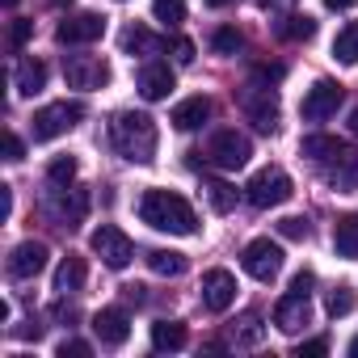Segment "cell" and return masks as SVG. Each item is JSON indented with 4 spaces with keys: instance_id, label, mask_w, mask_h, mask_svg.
Segmentation results:
<instances>
[{
    "instance_id": "obj_26",
    "label": "cell",
    "mask_w": 358,
    "mask_h": 358,
    "mask_svg": "<svg viewBox=\"0 0 358 358\" xmlns=\"http://www.w3.org/2000/svg\"><path fill=\"white\" fill-rule=\"evenodd\" d=\"M274 34L287 38V43H308V38H316V17H308V13H291V17H282V22L274 26Z\"/></svg>"
},
{
    "instance_id": "obj_31",
    "label": "cell",
    "mask_w": 358,
    "mask_h": 358,
    "mask_svg": "<svg viewBox=\"0 0 358 358\" xmlns=\"http://www.w3.org/2000/svg\"><path fill=\"white\" fill-rule=\"evenodd\" d=\"M47 182L51 186H72L76 182V156H55L47 164Z\"/></svg>"
},
{
    "instance_id": "obj_47",
    "label": "cell",
    "mask_w": 358,
    "mask_h": 358,
    "mask_svg": "<svg viewBox=\"0 0 358 358\" xmlns=\"http://www.w3.org/2000/svg\"><path fill=\"white\" fill-rule=\"evenodd\" d=\"M203 5H211V9H228L232 0H203Z\"/></svg>"
},
{
    "instance_id": "obj_24",
    "label": "cell",
    "mask_w": 358,
    "mask_h": 358,
    "mask_svg": "<svg viewBox=\"0 0 358 358\" xmlns=\"http://www.w3.org/2000/svg\"><path fill=\"white\" fill-rule=\"evenodd\" d=\"M358 308V291L350 287V282H333L329 291H324V312L333 316V320H341V316H350Z\"/></svg>"
},
{
    "instance_id": "obj_50",
    "label": "cell",
    "mask_w": 358,
    "mask_h": 358,
    "mask_svg": "<svg viewBox=\"0 0 358 358\" xmlns=\"http://www.w3.org/2000/svg\"><path fill=\"white\" fill-rule=\"evenodd\" d=\"M55 5H64V0H55ZM68 5H72V0H68Z\"/></svg>"
},
{
    "instance_id": "obj_48",
    "label": "cell",
    "mask_w": 358,
    "mask_h": 358,
    "mask_svg": "<svg viewBox=\"0 0 358 358\" xmlns=\"http://www.w3.org/2000/svg\"><path fill=\"white\" fill-rule=\"evenodd\" d=\"M350 354H358V337H354V341H350Z\"/></svg>"
},
{
    "instance_id": "obj_17",
    "label": "cell",
    "mask_w": 358,
    "mask_h": 358,
    "mask_svg": "<svg viewBox=\"0 0 358 358\" xmlns=\"http://www.w3.org/2000/svg\"><path fill=\"white\" fill-rule=\"evenodd\" d=\"M274 324H278L282 333H299V329H308V324H312V303H308V295L287 291V295L274 303Z\"/></svg>"
},
{
    "instance_id": "obj_8",
    "label": "cell",
    "mask_w": 358,
    "mask_h": 358,
    "mask_svg": "<svg viewBox=\"0 0 358 358\" xmlns=\"http://www.w3.org/2000/svg\"><path fill=\"white\" fill-rule=\"evenodd\" d=\"M241 266H245V274H249V278L270 282V278H278V270H282V249H278L270 236H257V241H249V245H245Z\"/></svg>"
},
{
    "instance_id": "obj_33",
    "label": "cell",
    "mask_w": 358,
    "mask_h": 358,
    "mask_svg": "<svg viewBox=\"0 0 358 358\" xmlns=\"http://www.w3.org/2000/svg\"><path fill=\"white\" fill-rule=\"evenodd\" d=\"M211 47H215V55H236V51L245 47V38H241V30H232V26H220V30L211 34Z\"/></svg>"
},
{
    "instance_id": "obj_12",
    "label": "cell",
    "mask_w": 358,
    "mask_h": 358,
    "mask_svg": "<svg viewBox=\"0 0 358 358\" xmlns=\"http://www.w3.org/2000/svg\"><path fill=\"white\" fill-rule=\"evenodd\" d=\"M341 97H345V89H341L337 80H316V85L303 93V106H299V114H303L308 122H324V118H333V114H337Z\"/></svg>"
},
{
    "instance_id": "obj_45",
    "label": "cell",
    "mask_w": 358,
    "mask_h": 358,
    "mask_svg": "<svg viewBox=\"0 0 358 358\" xmlns=\"http://www.w3.org/2000/svg\"><path fill=\"white\" fill-rule=\"evenodd\" d=\"M350 135H358V106L350 110Z\"/></svg>"
},
{
    "instance_id": "obj_32",
    "label": "cell",
    "mask_w": 358,
    "mask_h": 358,
    "mask_svg": "<svg viewBox=\"0 0 358 358\" xmlns=\"http://www.w3.org/2000/svg\"><path fill=\"white\" fill-rule=\"evenodd\" d=\"M152 13L164 26H182L186 22V0H152Z\"/></svg>"
},
{
    "instance_id": "obj_29",
    "label": "cell",
    "mask_w": 358,
    "mask_h": 358,
    "mask_svg": "<svg viewBox=\"0 0 358 358\" xmlns=\"http://www.w3.org/2000/svg\"><path fill=\"white\" fill-rule=\"evenodd\" d=\"M203 190H207V203H211L215 215H228V211L236 207V190H232L228 182H220V177H207Z\"/></svg>"
},
{
    "instance_id": "obj_43",
    "label": "cell",
    "mask_w": 358,
    "mask_h": 358,
    "mask_svg": "<svg viewBox=\"0 0 358 358\" xmlns=\"http://www.w3.org/2000/svg\"><path fill=\"white\" fill-rule=\"evenodd\" d=\"M358 0H324V9H333V13H345V9H354Z\"/></svg>"
},
{
    "instance_id": "obj_41",
    "label": "cell",
    "mask_w": 358,
    "mask_h": 358,
    "mask_svg": "<svg viewBox=\"0 0 358 358\" xmlns=\"http://www.w3.org/2000/svg\"><path fill=\"white\" fill-rule=\"evenodd\" d=\"M22 156H26V143H22L13 131H9V135H5V160H13V164H17Z\"/></svg>"
},
{
    "instance_id": "obj_22",
    "label": "cell",
    "mask_w": 358,
    "mask_h": 358,
    "mask_svg": "<svg viewBox=\"0 0 358 358\" xmlns=\"http://www.w3.org/2000/svg\"><path fill=\"white\" fill-rule=\"evenodd\" d=\"M169 47V38H160V34H152V30H143V26H131L127 34H122V51L127 55H160Z\"/></svg>"
},
{
    "instance_id": "obj_46",
    "label": "cell",
    "mask_w": 358,
    "mask_h": 358,
    "mask_svg": "<svg viewBox=\"0 0 358 358\" xmlns=\"http://www.w3.org/2000/svg\"><path fill=\"white\" fill-rule=\"evenodd\" d=\"M262 9H278V5H287V0H257Z\"/></svg>"
},
{
    "instance_id": "obj_25",
    "label": "cell",
    "mask_w": 358,
    "mask_h": 358,
    "mask_svg": "<svg viewBox=\"0 0 358 358\" xmlns=\"http://www.w3.org/2000/svg\"><path fill=\"white\" fill-rule=\"evenodd\" d=\"M333 249H337V257H358V215H341L337 224H333Z\"/></svg>"
},
{
    "instance_id": "obj_3",
    "label": "cell",
    "mask_w": 358,
    "mask_h": 358,
    "mask_svg": "<svg viewBox=\"0 0 358 358\" xmlns=\"http://www.w3.org/2000/svg\"><path fill=\"white\" fill-rule=\"evenodd\" d=\"M291 194H295V186H291V173H287V169H278V164H266V169H257V173L249 177V186H245V203H249V207H257V211L282 207Z\"/></svg>"
},
{
    "instance_id": "obj_18",
    "label": "cell",
    "mask_w": 358,
    "mask_h": 358,
    "mask_svg": "<svg viewBox=\"0 0 358 358\" xmlns=\"http://www.w3.org/2000/svg\"><path fill=\"white\" fill-rule=\"evenodd\" d=\"M93 333H97L101 345H127V337H131V316H127L122 308H101V312L93 316Z\"/></svg>"
},
{
    "instance_id": "obj_13",
    "label": "cell",
    "mask_w": 358,
    "mask_h": 358,
    "mask_svg": "<svg viewBox=\"0 0 358 358\" xmlns=\"http://www.w3.org/2000/svg\"><path fill=\"white\" fill-rule=\"evenodd\" d=\"M299 152H303L308 160H316L320 173L333 169V164H341V160H350V156H358V152H354L345 139H337V135H308V139L299 143Z\"/></svg>"
},
{
    "instance_id": "obj_7",
    "label": "cell",
    "mask_w": 358,
    "mask_h": 358,
    "mask_svg": "<svg viewBox=\"0 0 358 358\" xmlns=\"http://www.w3.org/2000/svg\"><path fill=\"white\" fill-rule=\"evenodd\" d=\"M89 245H93V253L101 257V266H110V270H127L131 257H135L131 236H127L122 228H114V224H101V228L89 236Z\"/></svg>"
},
{
    "instance_id": "obj_35",
    "label": "cell",
    "mask_w": 358,
    "mask_h": 358,
    "mask_svg": "<svg viewBox=\"0 0 358 358\" xmlns=\"http://www.w3.org/2000/svg\"><path fill=\"white\" fill-rule=\"evenodd\" d=\"M30 38H34V22H30V17H13V26H9V47L22 51Z\"/></svg>"
},
{
    "instance_id": "obj_1",
    "label": "cell",
    "mask_w": 358,
    "mask_h": 358,
    "mask_svg": "<svg viewBox=\"0 0 358 358\" xmlns=\"http://www.w3.org/2000/svg\"><path fill=\"white\" fill-rule=\"evenodd\" d=\"M110 143L122 160L131 164H152L156 160V143H160V131H156V118L143 114V110H122L114 114L110 122Z\"/></svg>"
},
{
    "instance_id": "obj_30",
    "label": "cell",
    "mask_w": 358,
    "mask_h": 358,
    "mask_svg": "<svg viewBox=\"0 0 358 358\" xmlns=\"http://www.w3.org/2000/svg\"><path fill=\"white\" fill-rule=\"evenodd\" d=\"M333 59L337 64H358V22L341 26L337 38H333Z\"/></svg>"
},
{
    "instance_id": "obj_10",
    "label": "cell",
    "mask_w": 358,
    "mask_h": 358,
    "mask_svg": "<svg viewBox=\"0 0 358 358\" xmlns=\"http://www.w3.org/2000/svg\"><path fill=\"white\" fill-rule=\"evenodd\" d=\"M47 215H51L59 228H76V224L89 215V194L76 190V186H55L51 199H47Z\"/></svg>"
},
{
    "instance_id": "obj_6",
    "label": "cell",
    "mask_w": 358,
    "mask_h": 358,
    "mask_svg": "<svg viewBox=\"0 0 358 358\" xmlns=\"http://www.w3.org/2000/svg\"><path fill=\"white\" fill-rule=\"evenodd\" d=\"M207 156H211V164H215V169L236 173V169H245V164H249V156H253V139H249L245 131H236V127H224V131H215V135H211Z\"/></svg>"
},
{
    "instance_id": "obj_42",
    "label": "cell",
    "mask_w": 358,
    "mask_h": 358,
    "mask_svg": "<svg viewBox=\"0 0 358 358\" xmlns=\"http://www.w3.org/2000/svg\"><path fill=\"white\" fill-rule=\"evenodd\" d=\"M143 291H148V287H139V282H135V287H122V295H127L131 303H143V299H148Z\"/></svg>"
},
{
    "instance_id": "obj_40",
    "label": "cell",
    "mask_w": 358,
    "mask_h": 358,
    "mask_svg": "<svg viewBox=\"0 0 358 358\" xmlns=\"http://www.w3.org/2000/svg\"><path fill=\"white\" fill-rule=\"evenodd\" d=\"M295 354H299V358H316V354H329V337H312V341H303Z\"/></svg>"
},
{
    "instance_id": "obj_2",
    "label": "cell",
    "mask_w": 358,
    "mask_h": 358,
    "mask_svg": "<svg viewBox=\"0 0 358 358\" xmlns=\"http://www.w3.org/2000/svg\"><path fill=\"white\" fill-rule=\"evenodd\" d=\"M139 220L156 232H169V236H194L199 232V215L194 207L173 194V190H143L139 199Z\"/></svg>"
},
{
    "instance_id": "obj_44",
    "label": "cell",
    "mask_w": 358,
    "mask_h": 358,
    "mask_svg": "<svg viewBox=\"0 0 358 358\" xmlns=\"http://www.w3.org/2000/svg\"><path fill=\"white\" fill-rule=\"evenodd\" d=\"M0 199H5V220L13 215V186H0Z\"/></svg>"
},
{
    "instance_id": "obj_21",
    "label": "cell",
    "mask_w": 358,
    "mask_h": 358,
    "mask_svg": "<svg viewBox=\"0 0 358 358\" xmlns=\"http://www.w3.org/2000/svg\"><path fill=\"white\" fill-rule=\"evenodd\" d=\"M85 278H89V266H85V257H80V253H68V257L59 262V270H55V291H59V295H68V291H80V287H85Z\"/></svg>"
},
{
    "instance_id": "obj_11",
    "label": "cell",
    "mask_w": 358,
    "mask_h": 358,
    "mask_svg": "<svg viewBox=\"0 0 358 358\" xmlns=\"http://www.w3.org/2000/svg\"><path fill=\"white\" fill-rule=\"evenodd\" d=\"M101 34H106V17H101V13H72V17H64L59 30H55L59 47H89V43H97Z\"/></svg>"
},
{
    "instance_id": "obj_28",
    "label": "cell",
    "mask_w": 358,
    "mask_h": 358,
    "mask_svg": "<svg viewBox=\"0 0 358 358\" xmlns=\"http://www.w3.org/2000/svg\"><path fill=\"white\" fill-rule=\"evenodd\" d=\"M262 337H266V324H262L257 312H245V316L232 324V341H236V345H249V350H253V345H262Z\"/></svg>"
},
{
    "instance_id": "obj_14",
    "label": "cell",
    "mask_w": 358,
    "mask_h": 358,
    "mask_svg": "<svg viewBox=\"0 0 358 358\" xmlns=\"http://www.w3.org/2000/svg\"><path fill=\"white\" fill-rule=\"evenodd\" d=\"M203 303H207V312H228L236 303V274L232 270H207L203 274Z\"/></svg>"
},
{
    "instance_id": "obj_37",
    "label": "cell",
    "mask_w": 358,
    "mask_h": 358,
    "mask_svg": "<svg viewBox=\"0 0 358 358\" xmlns=\"http://www.w3.org/2000/svg\"><path fill=\"white\" fill-rule=\"evenodd\" d=\"M312 287H316V274H312V270H299V274L291 278L287 291H295V295H312Z\"/></svg>"
},
{
    "instance_id": "obj_9",
    "label": "cell",
    "mask_w": 358,
    "mask_h": 358,
    "mask_svg": "<svg viewBox=\"0 0 358 358\" xmlns=\"http://www.w3.org/2000/svg\"><path fill=\"white\" fill-rule=\"evenodd\" d=\"M64 80L72 89H106L110 85V64L101 55H64Z\"/></svg>"
},
{
    "instance_id": "obj_23",
    "label": "cell",
    "mask_w": 358,
    "mask_h": 358,
    "mask_svg": "<svg viewBox=\"0 0 358 358\" xmlns=\"http://www.w3.org/2000/svg\"><path fill=\"white\" fill-rule=\"evenodd\" d=\"M190 333L182 320H156L152 324V350H186Z\"/></svg>"
},
{
    "instance_id": "obj_4",
    "label": "cell",
    "mask_w": 358,
    "mask_h": 358,
    "mask_svg": "<svg viewBox=\"0 0 358 358\" xmlns=\"http://www.w3.org/2000/svg\"><path fill=\"white\" fill-rule=\"evenodd\" d=\"M80 118H85V106L80 101H51V106H43L30 118V135H34V143H47V139L68 135Z\"/></svg>"
},
{
    "instance_id": "obj_19",
    "label": "cell",
    "mask_w": 358,
    "mask_h": 358,
    "mask_svg": "<svg viewBox=\"0 0 358 358\" xmlns=\"http://www.w3.org/2000/svg\"><path fill=\"white\" fill-rule=\"evenodd\" d=\"M207 118H211V97H203V93H199V97H186V101H177L169 122H173L177 131H199Z\"/></svg>"
},
{
    "instance_id": "obj_39",
    "label": "cell",
    "mask_w": 358,
    "mask_h": 358,
    "mask_svg": "<svg viewBox=\"0 0 358 358\" xmlns=\"http://www.w3.org/2000/svg\"><path fill=\"white\" fill-rule=\"evenodd\" d=\"M89 354H93L89 341H64L59 345V358H89Z\"/></svg>"
},
{
    "instance_id": "obj_20",
    "label": "cell",
    "mask_w": 358,
    "mask_h": 358,
    "mask_svg": "<svg viewBox=\"0 0 358 358\" xmlns=\"http://www.w3.org/2000/svg\"><path fill=\"white\" fill-rule=\"evenodd\" d=\"M13 89H17L22 97L43 93V89H47V64H43V59H34V55H26V59L17 64V72H13Z\"/></svg>"
},
{
    "instance_id": "obj_27",
    "label": "cell",
    "mask_w": 358,
    "mask_h": 358,
    "mask_svg": "<svg viewBox=\"0 0 358 358\" xmlns=\"http://www.w3.org/2000/svg\"><path fill=\"white\" fill-rule=\"evenodd\" d=\"M186 253H173V249H152L148 253V270L160 274V278H177V274H186Z\"/></svg>"
},
{
    "instance_id": "obj_16",
    "label": "cell",
    "mask_w": 358,
    "mask_h": 358,
    "mask_svg": "<svg viewBox=\"0 0 358 358\" xmlns=\"http://www.w3.org/2000/svg\"><path fill=\"white\" fill-rule=\"evenodd\" d=\"M47 245L43 241H22L13 253H9V278H34L47 270Z\"/></svg>"
},
{
    "instance_id": "obj_34",
    "label": "cell",
    "mask_w": 358,
    "mask_h": 358,
    "mask_svg": "<svg viewBox=\"0 0 358 358\" xmlns=\"http://www.w3.org/2000/svg\"><path fill=\"white\" fill-rule=\"evenodd\" d=\"M278 236H287V241H308V236H312V224H308L303 215H287V220H278Z\"/></svg>"
},
{
    "instance_id": "obj_49",
    "label": "cell",
    "mask_w": 358,
    "mask_h": 358,
    "mask_svg": "<svg viewBox=\"0 0 358 358\" xmlns=\"http://www.w3.org/2000/svg\"><path fill=\"white\" fill-rule=\"evenodd\" d=\"M5 5H9V9H13V5H17V0H5Z\"/></svg>"
},
{
    "instance_id": "obj_15",
    "label": "cell",
    "mask_w": 358,
    "mask_h": 358,
    "mask_svg": "<svg viewBox=\"0 0 358 358\" xmlns=\"http://www.w3.org/2000/svg\"><path fill=\"white\" fill-rule=\"evenodd\" d=\"M173 89H177V76H173L169 64L148 59V64L139 68V93H143V101H164Z\"/></svg>"
},
{
    "instance_id": "obj_5",
    "label": "cell",
    "mask_w": 358,
    "mask_h": 358,
    "mask_svg": "<svg viewBox=\"0 0 358 358\" xmlns=\"http://www.w3.org/2000/svg\"><path fill=\"white\" fill-rule=\"evenodd\" d=\"M236 106H241V114L253 122V131H262V135L278 131V97H274L270 85H257V80L245 85L241 97H236Z\"/></svg>"
},
{
    "instance_id": "obj_38",
    "label": "cell",
    "mask_w": 358,
    "mask_h": 358,
    "mask_svg": "<svg viewBox=\"0 0 358 358\" xmlns=\"http://www.w3.org/2000/svg\"><path fill=\"white\" fill-rule=\"evenodd\" d=\"M173 59L177 64H194V43L190 38H173Z\"/></svg>"
},
{
    "instance_id": "obj_36",
    "label": "cell",
    "mask_w": 358,
    "mask_h": 358,
    "mask_svg": "<svg viewBox=\"0 0 358 358\" xmlns=\"http://www.w3.org/2000/svg\"><path fill=\"white\" fill-rule=\"evenodd\" d=\"M282 76H287L282 64H257V68H253V80H257V85H278Z\"/></svg>"
}]
</instances>
